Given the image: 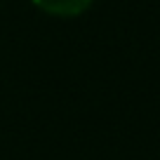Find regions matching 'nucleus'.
<instances>
[{
	"label": "nucleus",
	"mask_w": 160,
	"mask_h": 160,
	"mask_svg": "<svg viewBox=\"0 0 160 160\" xmlns=\"http://www.w3.org/2000/svg\"><path fill=\"white\" fill-rule=\"evenodd\" d=\"M40 12L52 17H78L92 7L94 0H31Z\"/></svg>",
	"instance_id": "nucleus-1"
}]
</instances>
